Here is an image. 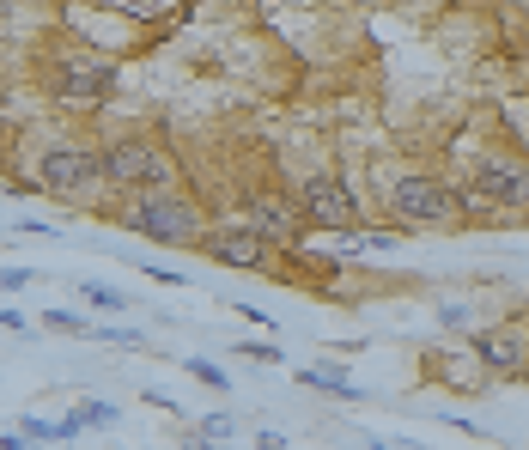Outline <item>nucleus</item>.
<instances>
[{
    "instance_id": "nucleus-11",
    "label": "nucleus",
    "mask_w": 529,
    "mask_h": 450,
    "mask_svg": "<svg viewBox=\"0 0 529 450\" xmlns=\"http://www.w3.org/2000/svg\"><path fill=\"white\" fill-rule=\"evenodd\" d=\"M426 378H432V384H444V390L475 396V390H487V384H493V371H487L475 353H469V359H463V353H426Z\"/></svg>"
},
{
    "instance_id": "nucleus-23",
    "label": "nucleus",
    "mask_w": 529,
    "mask_h": 450,
    "mask_svg": "<svg viewBox=\"0 0 529 450\" xmlns=\"http://www.w3.org/2000/svg\"><path fill=\"white\" fill-rule=\"evenodd\" d=\"M37 286V268H0V292H25Z\"/></svg>"
},
{
    "instance_id": "nucleus-1",
    "label": "nucleus",
    "mask_w": 529,
    "mask_h": 450,
    "mask_svg": "<svg viewBox=\"0 0 529 450\" xmlns=\"http://www.w3.org/2000/svg\"><path fill=\"white\" fill-rule=\"evenodd\" d=\"M116 219L122 232L146 238V244H171V250H195L207 232V207L177 183V189H140V195H116Z\"/></svg>"
},
{
    "instance_id": "nucleus-10",
    "label": "nucleus",
    "mask_w": 529,
    "mask_h": 450,
    "mask_svg": "<svg viewBox=\"0 0 529 450\" xmlns=\"http://www.w3.org/2000/svg\"><path fill=\"white\" fill-rule=\"evenodd\" d=\"M469 353L493 371V378H517L529 365V317H505V323H487L469 335Z\"/></svg>"
},
{
    "instance_id": "nucleus-15",
    "label": "nucleus",
    "mask_w": 529,
    "mask_h": 450,
    "mask_svg": "<svg viewBox=\"0 0 529 450\" xmlns=\"http://www.w3.org/2000/svg\"><path fill=\"white\" fill-rule=\"evenodd\" d=\"M73 292H80L86 305H98V311H134V305H128V292H116V286H104V280H80Z\"/></svg>"
},
{
    "instance_id": "nucleus-9",
    "label": "nucleus",
    "mask_w": 529,
    "mask_h": 450,
    "mask_svg": "<svg viewBox=\"0 0 529 450\" xmlns=\"http://www.w3.org/2000/svg\"><path fill=\"white\" fill-rule=\"evenodd\" d=\"M238 213H244V225H256V232H262L268 244H280L286 256L305 250L311 219L298 213V201H292V195H280V189H250V195L238 201Z\"/></svg>"
},
{
    "instance_id": "nucleus-4",
    "label": "nucleus",
    "mask_w": 529,
    "mask_h": 450,
    "mask_svg": "<svg viewBox=\"0 0 529 450\" xmlns=\"http://www.w3.org/2000/svg\"><path fill=\"white\" fill-rule=\"evenodd\" d=\"M384 213L396 219V232H450V225H463L457 183H444L438 171H396Z\"/></svg>"
},
{
    "instance_id": "nucleus-18",
    "label": "nucleus",
    "mask_w": 529,
    "mask_h": 450,
    "mask_svg": "<svg viewBox=\"0 0 529 450\" xmlns=\"http://www.w3.org/2000/svg\"><path fill=\"white\" fill-rule=\"evenodd\" d=\"M438 323H444V329H469V323H475V305H469V298H444V305H438Z\"/></svg>"
},
{
    "instance_id": "nucleus-20",
    "label": "nucleus",
    "mask_w": 529,
    "mask_h": 450,
    "mask_svg": "<svg viewBox=\"0 0 529 450\" xmlns=\"http://www.w3.org/2000/svg\"><path fill=\"white\" fill-rule=\"evenodd\" d=\"M116 414H122V408H116V402H104V396L80 402V420H86V432H92V426H116Z\"/></svg>"
},
{
    "instance_id": "nucleus-8",
    "label": "nucleus",
    "mask_w": 529,
    "mask_h": 450,
    "mask_svg": "<svg viewBox=\"0 0 529 450\" xmlns=\"http://www.w3.org/2000/svg\"><path fill=\"white\" fill-rule=\"evenodd\" d=\"M207 262H219V268H238V274H280V262H286V250L280 244H268L256 225H207L201 232V244H195Z\"/></svg>"
},
{
    "instance_id": "nucleus-29",
    "label": "nucleus",
    "mask_w": 529,
    "mask_h": 450,
    "mask_svg": "<svg viewBox=\"0 0 529 450\" xmlns=\"http://www.w3.org/2000/svg\"><path fill=\"white\" fill-rule=\"evenodd\" d=\"M0 329H13V335H25V311H0Z\"/></svg>"
},
{
    "instance_id": "nucleus-25",
    "label": "nucleus",
    "mask_w": 529,
    "mask_h": 450,
    "mask_svg": "<svg viewBox=\"0 0 529 450\" xmlns=\"http://www.w3.org/2000/svg\"><path fill=\"white\" fill-rule=\"evenodd\" d=\"M80 432H86V420H80V408H73L67 420H55V438H61V444H67V438H80Z\"/></svg>"
},
{
    "instance_id": "nucleus-3",
    "label": "nucleus",
    "mask_w": 529,
    "mask_h": 450,
    "mask_svg": "<svg viewBox=\"0 0 529 450\" xmlns=\"http://www.w3.org/2000/svg\"><path fill=\"white\" fill-rule=\"evenodd\" d=\"M37 80L55 110H110V98L122 92V67L86 49H49Z\"/></svg>"
},
{
    "instance_id": "nucleus-13",
    "label": "nucleus",
    "mask_w": 529,
    "mask_h": 450,
    "mask_svg": "<svg viewBox=\"0 0 529 450\" xmlns=\"http://www.w3.org/2000/svg\"><path fill=\"white\" fill-rule=\"evenodd\" d=\"M104 7H116L122 19H140V25H159L165 13H177L183 0H104Z\"/></svg>"
},
{
    "instance_id": "nucleus-28",
    "label": "nucleus",
    "mask_w": 529,
    "mask_h": 450,
    "mask_svg": "<svg viewBox=\"0 0 529 450\" xmlns=\"http://www.w3.org/2000/svg\"><path fill=\"white\" fill-rule=\"evenodd\" d=\"M256 444H262V450H286V432H274V426H262V432H256Z\"/></svg>"
},
{
    "instance_id": "nucleus-2",
    "label": "nucleus",
    "mask_w": 529,
    "mask_h": 450,
    "mask_svg": "<svg viewBox=\"0 0 529 450\" xmlns=\"http://www.w3.org/2000/svg\"><path fill=\"white\" fill-rule=\"evenodd\" d=\"M98 165H104V189L110 195H140V189H177L183 183V165L177 153L146 134V128H128V134H110L98 146Z\"/></svg>"
},
{
    "instance_id": "nucleus-30",
    "label": "nucleus",
    "mask_w": 529,
    "mask_h": 450,
    "mask_svg": "<svg viewBox=\"0 0 529 450\" xmlns=\"http://www.w3.org/2000/svg\"><path fill=\"white\" fill-rule=\"evenodd\" d=\"M457 7H463V13H493L499 0H457Z\"/></svg>"
},
{
    "instance_id": "nucleus-26",
    "label": "nucleus",
    "mask_w": 529,
    "mask_h": 450,
    "mask_svg": "<svg viewBox=\"0 0 529 450\" xmlns=\"http://www.w3.org/2000/svg\"><path fill=\"white\" fill-rule=\"evenodd\" d=\"M140 402H146V408H171V414L183 408V402H177V396H165V390H140Z\"/></svg>"
},
{
    "instance_id": "nucleus-14",
    "label": "nucleus",
    "mask_w": 529,
    "mask_h": 450,
    "mask_svg": "<svg viewBox=\"0 0 529 450\" xmlns=\"http://www.w3.org/2000/svg\"><path fill=\"white\" fill-rule=\"evenodd\" d=\"M183 438H189V444H225V438H238V420H232V414H207V420H195Z\"/></svg>"
},
{
    "instance_id": "nucleus-7",
    "label": "nucleus",
    "mask_w": 529,
    "mask_h": 450,
    "mask_svg": "<svg viewBox=\"0 0 529 450\" xmlns=\"http://www.w3.org/2000/svg\"><path fill=\"white\" fill-rule=\"evenodd\" d=\"M292 201H298V213H305L317 232H353V225L365 219V201H359V189H353L341 171H311V177H298Z\"/></svg>"
},
{
    "instance_id": "nucleus-6",
    "label": "nucleus",
    "mask_w": 529,
    "mask_h": 450,
    "mask_svg": "<svg viewBox=\"0 0 529 450\" xmlns=\"http://www.w3.org/2000/svg\"><path fill=\"white\" fill-rule=\"evenodd\" d=\"M469 189L487 207H499L505 219H529V153H517V146H487V153H475Z\"/></svg>"
},
{
    "instance_id": "nucleus-31",
    "label": "nucleus",
    "mask_w": 529,
    "mask_h": 450,
    "mask_svg": "<svg viewBox=\"0 0 529 450\" xmlns=\"http://www.w3.org/2000/svg\"><path fill=\"white\" fill-rule=\"evenodd\" d=\"M517 384H529V365H523V371H517Z\"/></svg>"
},
{
    "instance_id": "nucleus-17",
    "label": "nucleus",
    "mask_w": 529,
    "mask_h": 450,
    "mask_svg": "<svg viewBox=\"0 0 529 450\" xmlns=\"http://www.w3.org/2000/svg\"><path fill=\"white\" fill-rule=\"evenodd\" d=\"M92 341H104V347H128V353H140V347H146V335H140V329H116V323L92 329Z\"/></svg>"
},
{
    "instance_id": "nucleus-19",
    "label": "nucleus",
    "mask_w": 529,
    "mask_h": 450,
    "mask_svg": "<svg viewBox=\"0 0 529 450\" xmlns=\"http://www.w3.org/2000/svg\"><path fill=\"white\" fill-rule=\"evenodd\" d=\"M232 353H238V359H256V365H280V359H286L280 341H238Z\"/></svg>"
},
{
    "instance_id": "nucleus-22",
    "label": "nucleus",
    "mask_w": 529,
    "mask_h": 450,
    "mask_svg": "<svg viewBox=\"0 0 529 450\" xmlns=\"http://www.w3.org/2000/svg\"><path fill=\"white\" fill-rule=\"evenodd\" d=\"M19 432H25V444H61V438H55V426H49V420H31V414L19 420Z\"/></svg>"
},
{
    "instance_id": "nucleus-5",
    "label": "nucleus",
    "mask_w": 529,
    "mask_h": 450,
    "mask_svg": "<svg viewBox=\"0 0 529 450\" xmlns=\"http://www.w3.org/2000/svg\"><path fill=\"white\" fill-rule=\"evenodd\" d=\"M31 177H37V189H43L49 201H61V207H92V201L104 195L98 146H86V140H55V146H43V153L31 159Z\"/></svg>"
},
{
    "instance_id": "nucleus-12",
    "label": "nucleus",
    "mask_w": 529,
    "mask_h": 450,
    "mask_svg": "<svg viewBox=\"0 0 529 450\" xmlns=\"http://www.w3.org/2000/svg\"><path fill=\"white\" fill-rule=\"evenodd\" d=\"M298 384L305 390H323V396H341V402H365V390L347 378L335 359H317V365H298Z\"/></svg>"
},
{
    "instance_id": "nucleus-21",
    "label": "nucleus",
    "mask_w": 529,
    "mask_h": 450,
    "mask_svg": "<svg viewBox=\"0 0 529 450\" xmlns=\"http://www.w3.org/2000/svg\"><path fill=\"white\" fill-rule=\"evenodd\" d=\"M43 323H49L55 335H92V323H86L80 311H43Z\"/></svg>"
},
{
    "instance_id": "nucleus-27",
    "label": "nucleus",
    "mask_w": 529,
    "mask_h": 450,
    "mask_svg": "<svg viewBox=\"0 0 529 450\" xmlns=\"http://www.w3.org/2000/svg\"><path fill=\"white\" fill-rule=\"evenodd\" d=\"M146 274H153L159 286H183V280H189V274H177V268H159V262H146Z\"/></svg>"
},
{
    "instance_id": "nucleus-16",
    "label": "nucleus",
    "mask_w": 529,
    "mask_h": 450,
    "mask_svg": "<svg viewBox=\"0 0 529 450\" xmlns=\"http://www.w3.org/2000/svg\"><path fill=\"white\" fill-rule=\"evenodd\" d=\"M183 371H189V378H195V384H207V390H219V396H225V390H232V378H225V371H219L213 359H183Z\"/></svg>"
},
{
    "instance_id": "nucleus-24",
    "label": "nucleus",
    "mask_w": 529,
    "mask_h": 450,
    "mask_svg": "<svg viewBox=\"0 0 529 450\" xmlns=\"http://www.w3.org/2000/svg\"><path fill=\"white\" fill-rule=\"evenodd\" d=\"M13 232H19V238H61V225H49V219H19Z\"/></svg>"
}]
</instances>
